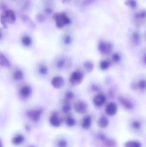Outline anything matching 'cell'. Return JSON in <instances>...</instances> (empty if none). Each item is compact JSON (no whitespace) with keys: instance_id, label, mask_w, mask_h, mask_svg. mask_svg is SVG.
I'll return each mask as SVG.
<instances>
[{"instance_id":"cell-1","label":"cell","mask_w":146,"mask_h":147,"mask_svg":"<svg viewBox=\"0 0 146 147\" xmlns=\"http://www.w3.org/2000/svg\"><path fill=\"white\" fill-rule=\"evenodd\" d=\"M16 20L14 12L12 10L8 9L2 14L1 23L4 28H7L8 25L13 24Z\"/></svg>"},{"instance_id":"cell-2","label":"cell","mask_w":146,"mask_h":147,"mask_svg":"<svg viewBox=\"0 0 146 147\" xmlns=\"http://www.w3.org/2000/svg\"><path fill=\"white\" fill-rule=\"evenodd\" d=\"M56 25L59 28H62L70 24L71 21L65 13H56L54 16Z\"/></svg>"},{"instance_id":"cell-3","label":"cell","mask_w":146,"mask_h":147,"mask_svg":"<svg viewBox=\"0 0 146 147\" xmlns=\"http://www.w3.org/2000/svg\"><path fill=\"white\" fill-rule=\"evenodd\" d=\"M84 74L79 71H75L72 73L70 78L69 82L73 86L80 84L83 81Z\"/></svg>"},{"instance_id":"cell-4","label":"cell","mask_w":146,"mask_h":147,"mask_svg":"<svg viewBox=\"0 0 146 147\" xmlns=\"http://www.w3.org/2000/svg\"><path fill=\"white\" fill-rule=\"evenodd\" d=\"M98 138L102 142L105 147H116L117 146V143L115 140L107 138L103 134H99Z\"/></svg>"},{"instance_id":"cell-5","label":"cell","mask_w":146,"mask_h":147,"mask_svg":"<svg viewBox=\"0 0 146 147\" xmlns=\"http://www.w3.org/2000/svg\"><path fill=\"white\" fill-rule=\"evenodd\" d=\"M98 48L99 51L102 54H109L112 51V46L111 43L101 41L99 44Z\"/></svg>"},{"instance_id":"cell-6","label":"cell","mask_w":146,"mask_h":147,"mask_svg":"<svg viewBox=\"0 0 146 147\" xmlns=\"http://www.w3.org/2000/svg\"><path fill=\"white\" fill-rule=\"evenodd\" d=\"M75 110L79 114H84L87 111L88 105L86 102L79 101L76 102L74 105Z\"/></svg>"},{"instance_id":"cell-7","label":"cell","mask_w":146,"mask_h":147,"mask_svg":"<svg viewBox=\"0 0 146 147\" xmlns=\"http://www.w3.org/2000/svg\"><path fill=\"white\" fill-rule=\"evenodd\" d=\"M42 111L41 109L33 110L27 111V117L33 121H39L42 115Z\"/></svg>"},{"instance_id":"cell-8","label":"cell","mask_w":146,"mask_h":147,"mask_svg":"<svg viewBox=\"0 0 146 147\" xmlns=\"http://www.w3.org/2000/svg\"><path fill=\"white\" fill-rule=\"evenodd\" d=\"M65 84V80L61 76H56L52 78L51 84L56 89H60L63 87Z\"/></svg>"},{"instance_id":"cell-9","label":"cell","mask_w":146,"mask_h":147,"mask_svg":"<svg viewBox=\"0 0 146 147\" xmlns=\"http://www.w3.org/2000/svg\"><path fill=\"white\" fill-rule=\"evenodd\" d=\"M117 107L115 103H109L105 108V113L109 116H113L117 113Z\"/></svg>"},{"instance_id":"cell-10","label":"cell","mask_w":146,"mask_h":147,"mask_svg":"<svg viewBox=\"0 0 146 147\" xmlns=\"http://www.w3.org/2000/svg\"><path fill=\"white\" fill-rule=\"evenodd\" d=\"M19 92L21 97L26 99L31 96L32 93L31 88L29 86H24L21 88Z\"/></svg>"},{"instance_id":"cell-11","label":"cell","mask_w":146,"mask_h":147,"mask_svg":"<svg viewBox=\"0 0 146 147\" xmlns=\"http://www.w3.org/2000/svg\"><path fill=\"white\" fill-rule=\"evenodd\" d=\"M106 102V97L103 94H99L96 95L93 99V102L95 106L98 107L103 106Z\"/></svg>"},{"instance_id":"cell-12","label":"cell","mask_w":146,"mask_h":147,"mask_svg":"<svg viewBox=\"0 0 146 147\" xmlns=\"http://www.w3.org/2000/svg\"><path fill=\"white\" fill-rule=\"evenodd\" d=\"M50 123L53 127H58L61 125V121L58 115L56 113L52 114L49 119Z\"/></svg>"},{"instance_id":"cell-13","label":"cell","mask_w":146,"mask_h":147,"mask_svg":"<svg viewBox=\"0 0 146 147\" xmlns=\"http://www.w3.org/2000/svg\"><path fill=\"white\" fill-rule=\"evenodd\" d=\"M119 100L121 104L127 109H132L133 108L134 106L133 104L127 98L123 97H120Z\"/></svg>"},{"instance_id":"cell-14","label":"cell","mask_w":146,"mask_h":147,"mask_svg":"<svg viewBox=\"0 0 146 147\" xmlns=\"http://www.w3.org/2000/svg\"><path fill=\"white\" fill-rule=\"evenodd\" d=\"M109 124V119L106 117L102 116L98 121V125L101 128L107 127Z\"/></svg>"},{"instance_id":"cell-15","label":"cell","mask_w":146,"mask_h":147,"mask_svg":"<svg viewBox=\"0 0 146 147\" xmlns=\"http://www.w3.org/2000/svg\"><path fill=\"white\" fill-rule=\"evenodd\" d=\"M0 65L1 66L3 67H9L10 65L9 59L1 53H0Z\"/></svg>"},{"instance_id":"cell-16","label":"cell","mask_w":146,"mask_h":147,"mask_svg":"<svg viewBox=\"0 0 146 147\" xmlns=\"http://www.w3.org/2000/svg\"><path fill=\"white\" fill-rule=\"evenodd\" d=\"M92 119L90 116H87L83 118L82 121V127L85 129H87L91 125Z\"/></svg>"},{"instance_id":"cell-17","label":"cell","mask_w":146,"mask_h":147,"mask_svg":"<svg viewBox=\"0 0 146 147\" xmlns=\"http://www.w3.org/2000/svg\"><path fill=\"white\" fill-rule=\"evenodd\" d=\"M24 138L23 136L19 134L15 136L12 140L13 144L15 145H19L24 142Z\"/></svg>"},{"instance_id":"cell-18","label":"cell","mask_w":146,"mask_h":147,"mask_svg":"<svg viewBox=\"0 0 146 147\" xmlns=\"http://www.w3.org/2000/svg\"><path fill=\"white\" fill-rule=\"evenodd\" d=\"M141 144L138 141L131 140L124 144V147H141Z\"/></svg>"},{"instance_id":"cell-19","label":"cell","mask_w":146,"mask_h":147,"mask_svg":"<svg viewBox=\"0 0 146 147\" xmlns=\"http://www.w3.org/2000/svg\"><path fill=\"white\" fill-rule=\"evenodd\" d=\"M13 78L16 81H20L22 80L24 78V74L21 70H17L13 74Z\"/></svg>"},{"instance_id":"cell-20","label":"cell","mask_w":146,"mask_h":147,"mask_svg":"<svg viewBox=\"0 0 146 147\" xmlns=\"http://www.w3.org/2000/svg\"><path fill=\"white\" fill-rule=\"evenodd\" d=\"M84 67L87 72L90 73L93 70L94 65L93 63L90 61H86L84 63Z\"/></svg>"},{"instance_id":"cell-21","label":"cell","mask_w":146,"mask_h":147,"mask_svg":"<svg viewBox=\"0 0 146 147\" xmlns=\"http://www.w3.org/2000/svg\"><path fill=\"white\" fill-rule=\"evenodd\" d=\"M22 44L26 47H29L31 45L32 40L29 36H25L22 38Z\"/></svg>"},{"instance_id":"cell-22","label":"cell","mask_w":146,"mask_h":147,"mask_svg":"<svg viewBox=\"0 0 146 147\" xmlns=\"http://www.w3.org/2000/svg\"><path fill=\"white\" fill-rule=\"evenodd\" d=\"M132 127L135 130H140L141 127V124L139 121L135 120L132 122L131 124Z\"/></svg>"},{"instance_id":"cell-23","label":"cell","mask_w":146,"mask_h":147,"mask_svg":"<svg viewBox=\"0 0 146 147\" xmlns=\"http://www.w3.org/2000/svg\"><path fill=\"white\" fill-rule=\"evenodd\" d=\"M75 123L74 118L72 117H68L66 119V123L68 127H73L75 125Z\"/></svg>"},{"instance_id":"cell-24","label":"cell","mask_w":146,"mask_h":147,"mask_svg":"<svg viewBox=\"0 0 146 147\" xmlns=\"http://www.w3.org/2000/svg\"><path fill=\"white\" fill-rule=\"evenodd\" d=\"M109 66V63L106 60L102 61L100 63V68L103 70H105L107 69Z\"/></svg>"},{"instance_id":"cell-25","label":"cell","mask_w":146,"mask_h":147,"mask_svg":"<svg viewBox=\"0 0 146 147\" xmlns=\"http://www.w3.org/2000/svg\"><path fill=\"white\" fill-rule=\"evenodd\" d=\"M125 4L131 8H135L137 7V3L135 0H127L125 1Z\"/></svg>"},{"instance_id":"cell-26","label":"cell","mask_w":146,"mask_h":147,"mask_svg":"<svg viewBox=\"0 0 146 147\" xmlns=\"http://www.w3.org/2000/svg\"><path fill=\"white\" fill-rule=\"evenodd\" d=\"M65 65V61L64 59H60L57 63L56 66L58 69H62Z\"/></svg>"},{"instance_id":"cell-27","label":"cell","mask_w":146,"mask_h":147,"mask_svg":"<svg viewBox=\"0 0 146 147\" xmlns=\"http://www.w3.org/2000/svg\"><path fill=\"white\" fill-rule=\"evenodd\" d=\"M39 73L42 75H45L48 73V69L45 65H41L39 69Z\"/></svg>"},{"instance_id":"cell-28","label":"cell","mask_w":146,"mask_h":147,"mask_svg":"<svg viewBox=\"0 0 146 147\" xmlns=\"http://www.w3.org/2000/svg\"><path fill=\"white\" fill-rule=\"evenodd\" d=\"M68 143L65 140H60L57 143V147H67Z\"/></svg>"},{"instance_id":"cell-29","label":"cell","mask_w":146,"mask_h":147,"mask_svg":"<svg viewBox=\"0 0 146 147\" xmlns=\"http://www.w3.org/2000/svg\"><path fill=\"white\" fill-rule=\"evenodd\" d=\"M74 97V94L72 92H68L65 96V100L67 101H69L73 99Z\"/></svg>"},{"instance_id":"cell-30","label":"cell","mask_w":146,"mask_h":147,"mask_svg":"<svg viewBox=\"0 0 146 147\" xmlns=\"http://www.w3.org/2000/svg\"><path fill=\"white\" fill-rule=\"evenodd\" d=\"M71 107L70 105L68 103H66L63 105L62 108V111L64 113H67L71 110Z\"/></svg>"},{"instance_id":"cell-31","label":"cell","mask_w":146,"mask_h":147,"mask_svg":"<svg viewBox=\"0 0 146 147\" xmlns=\"http://www.w3.org/2000/svg\"><path fill=\"white\" fill-rule=\"evenodd\" d=\"M139 87L141 90H144L146 89V80H141L139 83Z\"/></svg>"},{"instance_id":"cell-32","label":"cell","mask_w":146,"mask_h":147,"mask_svg":"<svg viewBox=\"0 0 146 147\" xmlns=\"http://www.w3.org/2000/svg\"><path fill=\"white\" fill-rule=\"evenodd\" d=\"M133 40L135 44L138 45L139 43V35L137 33H135L133 35Z\"/></svg>"},{"instance_id":"cell-33","label":"cell","mask_w":146,"mask_h":147,"mask_svg":"<svg viewBox=\"0 0 146 147\" xmlns=\"http://www.w3.org/2000/svg\"><path fill=\"white\" fill-rule=\"evenodd\" d=\"M113 60L115 63L119 62L121 60V57L118 53H115L113 55Z\"/></svg>"},{"instance_id":"cell-34","label":"cell","mask_w":146,"mask_h":147,"mask_svg":"<svg viewBox=\"0 0 146 147\" xmlns=\"http://www.w3.org/2000/svg\"><path fill=\"white\" fill-rule=\"evenodd\" d=\"M137 17L138 18H141V19L145 18L146 17V11L144 10L137 14Z\"/></svg>"},{"instance_id":"cell-35","label":"cell","mask_w":146,"mask_h":147,"mask_svg":"<svg viewBox=\"0 0 146 147\" xmlns=\"http://www.w3.org/2000/svg\"><path fill=\"white\" fill-rule=\"evenodd\" d=\"M71 42V38L69 35H67L64 38V43L66 45H69Z\"/></svg>"},{"instance_id":"cell-36","label":"cell","mask_w":146,"mask_h":147,"mask_svg":"<svg viewBox=\"0 0 146 147\" xmlns=\"http://www.w3.org/2000/svg\"><path fill=\"white\" fill-rule=\"evenodd\" d=\"M92 89L93 90L95 91H97L98 90L99 87L96 85H93L92 86Z\"/></svg>"},{"instance_id":"cell-37","label":"cell","mask_w":146,"mask_h":147,"mask_svg":"<svg viewBox=\"0 0 146 147\" xmlns=\"http://www.w3.org/2000/svg\"><path fill=\"white\" fill-rule=\"evenodd\" d=\"M95 1H96V0H86L85 3L86 4H89Z\"/></svg>"},{"instance_id":"cell-38","label":"cell","mask_w":146,"mask_h":147,"mask_svg":"<svg viewBox=\"0 0 146 147\" xmlns=\"http://www.w3.org/2000/svg\"><path fill=\"white\" fill-rule=\"evenodd\" d=\"M144 63L146 64V54L145 55V57H144Z\"/></svg>"},{"instance_id":"cell-39","label":"cell","mask_w":146,"mask_h":147,"mask_svg":"<svg viewBox=\"0 0 146 147\" xmlns=\"http://www.w3.org/2000/svg\"><path fill=\"white\" fill-rule=\"evenodd\" d=\"M33 147V146H30V147Z\"/></svg>"}]
</instances>
